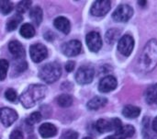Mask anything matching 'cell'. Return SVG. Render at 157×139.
<instances>
[{
  "label": "cell",
  "instance_id": "4",
  "mask_svg": "<svg viewBox=\"0 0 157 139\" xmlns=\"http://www.w3.org/2000/svg\"><path fill=\"white\" fill-rule=\"evenodd\" d=\"M95 76V70L93 67L85 66L78 69L75 75V80L78 84L86 85L92 82Z\"/></svg>",
  "mask_w": 157,
  "mask_h": 139
},
{
  "label": "cell",
  "instance_id": "6",
  "mask_svg": "<svg viewBox=\"0 0 157 139\" xmlns=\"http://www.w3.org/2000/svg\"><path fill=\"white\" fill-rule=\"evenodd\" d=\"M29 55L33 62L40 63L43 61L48 55V50L46 46L41 43H35L29 47Z\"/></svg>",
  "mask_w": 157,
  "mask_h": 139
},
{
  "label": "cell",
  "instance_id": "22",
  "mask_svg": "<svg viewBox=\"0 0 157 139\" xmlns=\"http://www.w3.org/2000/svg\"><path fill=\"white\" fill-rule=\"evenodd\" d=\"M21 20H22V17H21L19 14H17V15L12 17V18L7 21V23H6V30H7L8 31L15 30L17 28V26H18V24L20 23Z\"/></svg>",
  "mask_w": 157,
  "mask_h": 139
},
{
  "label": "cell",
  "instance_id": "12",
  "mask_svg": "<svg viewBox=\"0 0 157 139\" xmlns=\"http://www.w3.org/2000/svg\"><path fill=\"white\" fill-rule=\"evenodd\" d=\"M118 82L113 76H107L103 77L98 84V90L103 93L110 92L117 88Z\"/></svg>",
  "mask_w": 157,
  "mask_h": 139
},
{
  "label": "cell",
  "instance_id": "33",
  "mask_svg": "<svg viewBox=\"0 0 157 139\" xmlns=\"http://www.w3.org/2000/svg\"><path fill=\"white\" fill-rule=\"evenodd\" d=\"M27 63L26 62H21V63H19L17 66V67H16V69H17V71L18 72V73H21V72H23L26 68H27Z\"/></svg>",
  "mask_w": 157,
  "mask_h": 139
},
{
  "label": "cell",
  "instance_id": "28",
  "mask_svg": "<svg viewBox=\"0 0 157 139\" xmlns=\"http://www.w3.org/2000/svg\"><path fill=\"white\" fill-rule=\"evenodd\" d=\"M41 114H40V113H39V112H35V113H32L30 115H29V117L27 119V124L29 125H33L34 124H36V123H38V122H40V120H41Z\"/></svg>",
  "mask_w": 157,
  "mask_h": 139
},
{
  "label": "cell",
  "instance_id": "17",
  "mask_svg": "<svg viewBox=\"0 0 157 139\" xmlns=\"http://www.w3.org/2000/svg\"><path fill=\"white\" fill-rule=\"evenodd\" d=\"M141 113V109L139 107L133 106V105H127L122 110V114L124 117L129 119H134L137 118Z\"/></svg>",
  "mask_w": 157,
  "mask_h": 139
},
{
  "label": "cell",
  "instance_id": "10",
  "mask_svg": "<svg viewBox=\"0 0 157 139\" xmlns=\"http://www.w3.org/2000/svg\"><path fill=\"white\" fill-rule=\"evenodd\" d=\"M82 44L77 40H72L62 46V51L66 56H75L80 54Z\"/></svg>",
  "mask_w": 157,
  "mask_h": 139
},
{
  "label": "cell",
  "instance_id": "31",
  "mask_svg": "<svg viewBox=\"0 0 157 139\" xmlns=\"http://www.w3.org/2000/svg\"><path fill=\"white\" fill-rule=\"evenodd\" d=\"M78 138V134L75 131H72V130H69V131H66L64 132L62 137L61 139H77Z\"/></svg>",
  "mask_w": 157,
  "mask_h": 139
},
{
  "label": "cell",
  "instance_id": "32",
  "mask_svg": "<svg viewBox=\"0 0 157 139\" xmlns=\"http://www.w3.org/2000/svg\"><path fill=\"white\" fill-rule=\"evenodd\" d=\"M24 137H23V133L22 131L20 130H15L11 133L10 137H9V139H23Z\"/></svg>",
  "mask_w": 157,
  "mask_h": 139
},
{
  "label": "cell",
  "instance_id": "38",
  "mask_svg": "<svg viewBox=\"0 0 157 139\" xmlns=\"http://www.w3.org/2000/svg\"><path fill=\"white\" fill-rule=\"evenodd\" d=\"M83 139H92L91 137H85V138H83Z\"/></svg>",
  "mask_w": 157,
  "mask_h": 139
},
{
  "label": "cell",
  "instance_id": "3",
  "mask_svg": "<svg viewBox=\"0 0 157 139\" xmlns=\"http://www.w3.org/2000/svg\"><path fill=\"white\" fill-rule=\"evenodd\" d=\"M62 74L61 66L58 63L52 62L48 63L40 67L39 71V77L41 80H43L46 83H53L56 80L59 79Z\"/></svg>",
  "mask_w": 157,
  "mask_h": 139
},
{
  "label": "cell",
  "instance_id": "30",
  "mask_svg": "<svg viewBox=\"0 0 157 139\" xmlns=\"http://www.w3.org/2000/svg\"><path fill=\"white\" fill-rule=\"evenodd\" d=\"M5 97H6V99L7 101L13 102V101H15L17 100V92H16L13 89H8L6 91V93H5Z\"/></svg>",
  "mask_w": 157,
  "mask_h": 139
},
{
  "label": "cell",
  "instance_id": "36",
  "mask_svg": "<svg viewBox=\"0 0 157 139\" xmlns=\"http://www.w3.org/2000/svg\"><path fill=\"white\" fill-rule=\"evenodd\" d=\"M152 128H153V130H154L155 133H157V117H155V118L154 119V121H153Z\"/></svg>",
  "mask_w": 157,
  "mask_h": 139
},
{
  "label": "cell",
  "instance_id": "13",
  "mask_svg": "<svg viewBox=\"0 0 157 139\" xmlns=\"http://www.w3.org/2000/svg\"><path fill=\"white\" fill-rule=\"evenodd\" d=\"M39 132H40V135L43 138H50V137H54L57 134V129L53 125L46 123L40 126Z\"/></svg>",
  "mask_w": 157,
  "mask_h": 139
},
{
  "label": "cell",
  "instance_id": "24",
  "mask_svg": "<svg viewBox=\"0 0 157 139\" xmlns=\"http://www.w3.org/2000/svg\"><path fill=\"white\" fill-rule=\"evenodd\" d=\"M135 133V129L133 126L132 125H122L121 128L116 133L119 134L120 136H121L122 137L126 139L127 137H132Z\"/></svg>",
  "mask_w": 157,
  "mask_h": 139
},
{
  "label": "cell",
  "instance_id": "9",
  "mask_svg": "<svg viewBox=\"0 0 157 139\" xmlns=\"http://www.w3.org/2000/svg\"><path fill=\"white\" fill-rule=\"evenodd\" d=\"M86 45L91 52L97 53L102 47V39L98 32L96 31L89 32L86 35Z\"/></svg>",
  "mask_w": 157,
  "mask_h": 139
},
{
  "label": "cell",
  "instance_id": "39",
  "mask_svg": "<svg viewBox=\"0 0 157 139\" xmlns=\"http://www.w3.org/2000/svg\"><path fill=\"white\" fill-rule=\"evenodd\" d=\"M156 103H157V101H156Z\"/></svg>",
  "mask_w": 157,
  "mask_h": 139
},
{
  "label": "cell",
  "instance_id": "29",
  "mask_svg": "<svg viewBox=\"0 0 157 139\" xmlns=\"http://www.w3.org/2000/svg\"><path fill=\"white\" fill-rule=\"evenodd\" d=\"M119 33L120 31L117 30L116 29H112L110 30H109L106 34V40L109 42V43H112L113 42H115L119 36Z\"/></svg>",
  "mask_w": 157,
  "mask_h": 139
},
{
  "label": "cell",
  "instance_id": "14",
  "mask_svg": "<svg viewBox=\"0 0 157 139\" xmlns=\"http://www.w3.org/2000/svg\"><path fill=\"white\" fill-rule=\"evenodd\" d=\"M54 27L59 30L60 31H62L63 33L64 34H67L69 33L70 30H71V25H70V22L69 20L64 18V17H58L54 19Z\"/></svg>",
  "mask_w": 157,
  "mask_h": 139
},
{
  "label": "cell",
  "instance_id": "8",
  "mask_svg": "<svg viewBox=\"0 0 157 139\" xmlns=\"http://www.w3.org/2000/svg\"><path fill=\"white\" fill-rule=\"evenodd\" d=\"M111 7V2L108 0H98L95 1L91 6V14L96 17H102L106 15Z\"/></svg>",
  "mask_w": 157,
  "mask_h": 139
},
{
  "label": "cell",
  "instance_id": "16",
  "mask_svg": "<svg viewBox=\"0 0 157 139\" xmlns=\"http://www.w3.org/2000/svg\"><path fill=\"white\" fill-rule=\"evenodd\" d=\"M96 128L99 133H107V132L114 130L112 119L111 120H105V119L98 120L96 123Z\"/></svg>",
  "mask_w": 157,
  "mask_h": 139
},
{
  "label": "cell",
  "instance_id": "1",
  "mask_svg": "<svg viewBox=\"0 0 157 139\" xmlns=\"http://www.w3.org/2000/svg\"><path fill=\"white\" fill-rule=\"evenodd\" d=\"M138 68L140 71L148 73L157 66V41L153 39L144 46L138 60Z\"/></svg>",
  "mask_w": 157,
  "mask_h": 139
},
{
  "label": "cell",
  "instance_id": "11",
  "mask_svg": "<svg viewBox=\"0 0 157 139\" xmlns=\"http://www.w3.org/2000/svg\"><path fill=\"white\" fill-rule=\"evenodd\" d=\"M17 119V113L10 108L0 109V122L6 127L10 126Z\"/></svg>",
  "mask_w": 157,
  "mask_h": 139
},
{
  "label": "cell",
  "instance_id": "27",
  "mask_svg": "<svg viewBox=\"0 0 157 139\" xmlns=\"http://www.w3.org/2000/svg\"><path fill=\"white\" fill-rule=\"evenodd\" d=\"M30 5H31V1H20L17 6V13L19 15L25 13L26 11L29 10V8L30 7Z\"/></svg>",
  "mask_w": 157,
  "mask_h": 139
},
{
  "label": "cell",
  "instance_id": "5",
  "mask_svg": "<svg viewBox=\"0 0 157 139\" xmlns=\"http://www.w3.org/2000/svg\"><path fill=\"white\" fill-rule=\"evenodd\" d=\"M132 15L133 9L132 6L129 5H121L112 14V18L117 22H126L132 17Z\"/></svg>",
  "mask_w": 157,
  "mask_h": 139
},
{
  "label": "cell",
  "instance_id": "34",
  "mask_svg": "<svg viewBox=\"0 0 157 139\" xmlns=\"http://www.w3.org/2000/svg\"><path fill=\"white\" fill-rule=\"evenodd\" d=\"M75 68V62L73 61H68L65 65V69L67 72H72Z\"/></svg>",
  "mask_w": 157,
  "mask_h": 139
},
{
  "label": "cell",
  "instance_id": "26",
  "mask_svg": "<svg viewBox=\"0 0 157 139\" xmlns=\"http://www.w3.org/2000/svg\"><path fill=\"white\" fill-rule=\"evenodd\" d=\"M8 62L5 59H0V80H4L8 70Z\"/></svg>",
  "mask_w": 157,
  "mask_h": 139
},
{
  "label": "cell",
  "instance_id": "20",
  "mask_svg": "<svg viewBox=\"0 0 157 139\" xmlns=\"http://www.w3.org/2000/svg\"><path fill=\"white\" fill-rule=\"evenodd\" d=\"M20 34L26 38V39H30L35 35V29L34 27L29 24V23H25L21 26L20 30H19Z\"/></svg>",
  "mask_w": 157,
  "mask_h": 139
},
{
  "label": "cell",
  "instance_id": "23",
  "mask_svg": "<svg viewBox=\"0 0 157 139\" xmlns=\"http://www.w3.org/2000/svg\"><path fill=\"white\" fill-rule=\"evenodd\" d=\"M56 101H57V104L60 105L61 107L66 108V107H69V106L72 105V103H73V98L70 95L63 94V95H60L56 99Z\"/></svg>",
  "mask_w": 157,
  "mask_h": 139
},
{
  "label": "cell",
  "instance_id": "19",
  "mask_svg": "<svg viewBox=\"0 0 157 139\" xmlns=\"http://www.w3.org/2000/svg\"><path fill=\"white\" fill-rule=\"evenodd\" d=\"M145 100L148 104H153L156 102L157 101V85H152L150 86L145 93Z\"/></svg>",
  "mask_w": 157,
  "mask_h": 139
},
{
  "label": "cell",
  "instance_id": "7",
  "mask_svg": "<svg viewBox=\"0 0 157 139\" xmlns=\"http://www.w3.org/2000/svg\"><path fill=\"white\" fill-rule=\"evenodd\" d=\"M133 47H134V40L132 36L129 34L122 36L118 43L119 52L125 56H129L132 54Z\"/></svg>",
  "mask_w": 157,
  "mask_h": 139
},
{
  "label": "cell",
  "instance_id": "15",
  "mask_svg": "<svg viewBox=\"0 0 157 139\" xmlns=\"http://www.w3.org/2000/svg\"><path fill=\"white\" fill-rule=\"evenodd\" d=\"M8 49L10 53L17 58H22L25 56V50L22 44L17 41H12L8 44Z\"/></svg>",
  "mask_w": 157,
  "mask_h": 139
},
{
  "label": "cell",
  "instance_id": "37",
  "mask_svg": "<svg viewBox=\"0 0 157 139\" xmlns=\"http://www.w3.org/2000/svg\"><path fill=\"white\" fill-rule=\"evenodd\" d=\"M138 3H139L140 5H142V6H144V5L146 4V1H139Z\"/></svg>",
  "mask_w": 157,
  "mask_h": 139
},
{
  "label": "cell",
  "instance_id": "2",
  "mask_svg": "<svg viewBox=\"0 0 157 139\" xmlns=\"http://www.w3.org/2000/svg\"><path fill=\"white\" fill-rule=\"evenodd\" d=\"M47 94V88L40 84H33L29 86L20 95L19 101L25 108H31L42 100Z\"/></svg>",
  "mask_w": 157,
  "mask_h": 139
},
{
  "label": "cell",
  "instance_id": "35",
  "mask_svg": "<svg viewBox=\"0 0 157 139\" xmlns=\"http://www.w3.org/2000/svg\"><path fill=\"white\" fill-rule=\"evenodd\" d=\"M105 139H125L124 137H122L121 136H120L119 134H115L113 136H109L108 137H106Z\"/></svg>",
  "mask_w": 157,
  "mask_h": 139
},
{
  "label": "cell",
  "instance_id": "18",
  "mask_svg": "<svg viewBox=\"0 0 157 139\" xmlns=\"http://www.w3.org/2000/svg\"><path fill=\"white\" fill-rule=\"evenodd\" d=\"M108 103V100L103 97H95L90 100L87 103V108L89 110H98L104 107Z\"/></svg>",
  "mask_w": 157,
  "mask_h": 139
},
{
  "label": "cell",
  "instance_id": "25",
  "mask_svg": "<svg viewBox=\"0 0 157 139\" xmlns=\"http://www.w3.org/2000/svg\"><path fill=\"white\" fill-rule=\"evenodd\" d=\"M14 8V6L12 4V2L10 1H4L1 0L0 1V12L3 15H7L9 14Z\"/></svg>",
  "mask_w": 157,
  "mask_h": 139
},
{
  "label": "cell",
  "instance_id": "21",
  "mask_svg": "<svg viewBox=\"0 0 157 139\" xmlns=\"http://www.w3.org/2000/svg\"><path fill=\"white\" fill-rule=\"evenodd\" d=\"M29 17L35 24L40 25V22L42 21V17H43L41 8L39 6H36L33 9H31V11L29 13Z\"/></svg>",
  "mask_w": 157,
  "mask_h": 139
}]
</instances>
